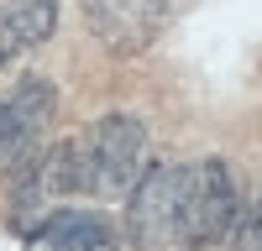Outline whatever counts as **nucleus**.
I'll use <instances>...</instances> for the list:
<instances>
[{"label":"nucleus","instance_id":"obj_1","mask_svg":"<svg viewBox=\"0 0 262 251\" xmlns=\"http://www.w3.org/2000/svg\"><path fill=\"white\" fill-rule=\"evenodd\" d=\"M79 157V194L121 199L147 173V126L137 115H100L84 136H74Z\"/></svg>","mask_w":262,"mask_h":251},{"label":"nucleus","instance_id":"obj_2","mask_svg":"<svg viewBox=\"0 0 262 251\" xmlns=\"http://www.w3.org/2000/svg\"><path fill=\"white\" fill-rule=\"evenodd\" d=\"M189 162H152L126 194V236L137 251H184V204H189Z\"/></svg>","mask_w":262,"mask_h":251},{"label":"nucleus","instance_id":"obj_3","mask_svg":"<svg viewBox=\"0 0 262 251\" xmlns=\"http://www.w3.org/2000/svg\"><path fill=\"white\" fill-rule=\"evenodd\" d=\"M53 110H58V89H53V79H42V73L21 79L16 89L0 99V178H16L21 167L42 152Z\"/></svg>","mask_w":262,"mask_h":251},{"label":"nucleus","instance_id":"obj_4","mask_svg":"<svg viewBox=\"0 0 262 251\" xmlns=\"http://www.w3.org/2000/svg\"><path fill=\"white\" fill-rule=\"evenodd\" d=\"M236 220H242V188H236L231 162H221V157L194 162L189 204H184V251H205L215 241H226Z\"/></svg>","mask_w":262,"mask_h":251},{"label":"nucleus","instance_id":"obj_5","mask_svg":"<svg viewBox=\"0 0 262 251\" xmlns=\"http://www.w3.org/2000/svg\"><path fill=\"white\" fill-rule=\"evenodd\" d=\"M90 32L116 53H137L168 21V0H84Z\"/></svg>","mask_w":262,"mask_h":251},{"label":"nucleus","instance_id":"obj_6","mask_svg":"<svg viewBox=\"0 0 262 251\" xmlns=\"http://www.w3.org/2000/svg\"><path fill=\"white\" fill-rule=\"evenodd\" d=\"M27 251H116V236L90 209H53L27 230Z\"/></svg>","mask_w":262,"mask_h":251},{"label":"nucleus","instance_id":"obj_7","mask_svg":"<svg viewBox=\"0 0 262 251\" xmlns=\"http://www.w3.org/2000/svg\"><path fill=\"white\" fill-rule=\"evenodd\" d=\"M58 27V0H6L0 6V63L37 53Z\"/></svg>","mask_w":262,"mask_h":251},{"label":"nucleus","instance_id":"obj_8","mask_svg":"<svg viewBox=\"0 0 262 251\" xmlns=\"http://www.w3.org/2000/svg\"><path fill=\"white\" fill-rule=\"evenodd\" d=\"M236 251H262V194L242 209V220H236Z\"/></svg>","mask_w":262,"mask_h":251}]
</instances>
